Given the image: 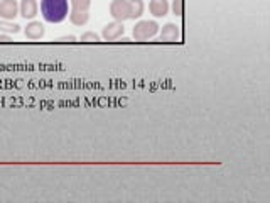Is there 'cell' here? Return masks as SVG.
<instances>
[{"label":"cell","instance_id":"ba28073f","mask_svg":"<svg viewBox=\"0 0 270 203\" xmlns=\"http://www.w3.org/2000/svg\"><path fill=\"white\" fill-rule=\"evenodd\" d=\"M181 36V31H179V26H176L173 22H169L162 27V32H161V39L162 42H176L179 39Z\"/></svg>","mask_w":270,"mask_h":203},{"label":"cell","instance_id":"2e32d148","mask_svg":"<svg viewBox=\"0 0 270 203\" xmlns=\"http://www.w3.org/2000/svg\"><path fill=\"white\" fill-rule=\"evenodd\" d=\"M58 42H76V37L75 36H63V37H59Z\"/></svg>","mask_w":270,"mask_h":203},{"label":"cell","instance_id":"52a82bcc","mask_svg":"<svg viewBox=\"0 0 270 203\" xmlns=\"http://www.w3.org/2000/svg\"><path fill=\"white\" fill-rule=\"evenodd\" d=\"M39 12V5L36 0H22L19 5V14L24 19H34Z\"/></svg>","mask_w":270,"mask_h":203},{"label":"cell","instance_id":"8992f818","mask_svg":"<svg viewBox=\"0 0 270 203\" xmlns=\"http://www.w3.org/2000/svg\"><path fill=\"white\" fill-rule=\"evenodd\" d=\"M24 34H26L27 39L37 41V39H41V37H44V34H46V29H44V24H41L39 20H32V22L27 24Z\"/></svg>","mask_w":270,"mask_h":203},{"label":"cell","instance_id":"277c9868","mask_svg":"<svg viewBox=\"0 0 270 203\" xmlns=\"http://www.w3.org/2000/svg\"><path fill=\"white\" fill-rule=\"evenodd\" d=\"M19 14L17 0H0V17L4 20H14Z\"/></svg>","mask_w":270,"mask_h":203},{"label":"cell","instance_id":"3957f363","mask_svg":"<svg viewBox=\"0 0 270 203\" xmlns=\"http://www.w3.org/2000/svg\"><path fill=\"white\" fill-rule=\"evenodd\" d=\"M110 14L115 20L124 22L130 19V0H113L110 4Z\"/></svg>","mask_w":270,"mask_h":203},{"label":"cell","instance_id":"7a4b0ae2","mask_svg":"<svg viewBox=\"0 0 270 203\" xmlns=\"http://www.w3.org/2000/svg\"><path fill=\"white\" fill-rule=\"evenodd\" d=\"M157 31H159V24L156 20H140V22L135 24L134 31H132V36H134L135 41L142 42L156 36Z\"/></svg>","mask_w":270,"mask_h":203},{"label":"cell","instance_id":"5bb4252c","mask_svg":"<svg viewBox=\"0 0 270 203\" xmlns=\"http://www.w3.org/2000/svg\"><path fill=\"white\" fill-rule=\"evenodd\" d=\"M100 41V36L96 32H85L81 34V42H98Z\"/></svg>","mask_w":270,"mask_h":203},{"label":"cell","instance_id":"5b68a950","mask_svg":"<svg viewBox=\"0 0 270 203\" xmlns=\"http://www.w3.org/2000/svg\"><path fill=\"white\" fill-rule=\"evenodd\" d=\"M125 32V27L124 22H118V20H115V22H110L103 27V32H102V37L105 41H115L118 39L120 36H122Z\"/></svg>","mask_w":270,"mask_h":203},{"label":"cell","instance_id":"7c38bea8","mask_svg":"<svg viewBox=\"0 0 270 203\" xmlns=\"http://www.w3.org/2000/svg\"><path fill=\"white\" fill-rule=\"evenodd\" d=\"M0 32H7V34H17L20 32V26L12 22V20H0Z\"/></svg>","mask_w":270,"mask_h":203},{"label":"cell","instance_id":"9a60e30c","mask_svg":"<svg viewBox=\"0 0 270 203\" xmlns=\"http://www.w3.org/2000/svg\"><path fill=\"white\" fill-rule=\"evenodd\" d=\"M173 12H174V15H183V0H174Z\"/></svg>","mask_w":270,"mask_h":203},{"label":"cell","instance_id":"9c48e42d","mask_svg":"<svg viewBox=\"0 0 270 203\" xmlns=\"http://www.w3.org/2000/svg\"><path fill=\"white\" fill-rule=\"evenodd\" d=\"M149 10H151L154 17H164L169 12V2L167 0H151Z\"/></svg>","mask_w":270,"mask_h":203},{"label":"cell","instance_id":"8fae6325","mask_svg":"<svg viewBox=\"0 0 270 203\" xmlns=\"http://www.w3.org/2000/svg\"><path fill=\"white\" fill-rule=\"evenodd\" d=\"M144 0H130V19H139L144 14Z\"/></svg>","mask_w":270,"mask_h":203},{"label":"cell","instance_id":"e0dca14e","mask_svg":"<svg viewBox=\"0 0 270 203\" xmlns=\"http://www.w3.org/2000/svg\"><path fill=\"white\" fill-rule=\"evenodd\" d=\"M0 42H10V37L7 34H0Z\"/></svg>","mask_w":270,"mask_h":203},{"label":"cell","instance_id":"4fadbf2b","mask_svg":"<svg viewBox=\"0 0 270 203\" xmlns=\"http://www.w3.org/2000/svg\"><path fill=\"white\" fill-rule=\"evenodd\" d=\"M91 5V0H71V10H85L88 12Z\"/></svg>","mask_w":270,"mask_h":203},{"label":"cell","instance_id":"30bf717a","mask_svg":"<svg viewBox=\"0 0 270 203\" xmlns=\"http://www.w3.org/2000/svg\"><path fill=\"white\" fill-rule=\"evenodd\" d=\"M88 19H90V14L85 12V10H71L69 12V20L75 26H85Z\"/></svg>","mask_w":270,"mask_h":203},{"label":"cell","instance_id":"6da1fadb","mask_svg":"<svg viewBox=\"0 0 270 203\" xmlns=\"http://www.w3.org/2000/svg\"><path fill=\"white\" fill-rule=\"evenodd\" d=\"M41 14L46 22L59 24L68 17L69 2L68 0H41Z\"/></svg>","mask_w":270,"mask_h":203}]
</instances>
